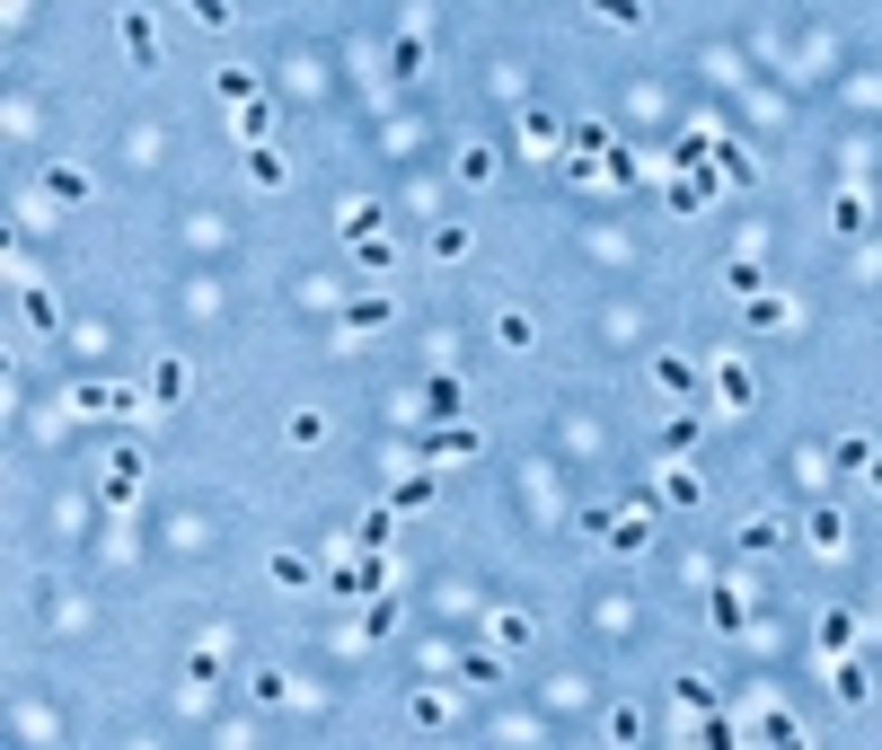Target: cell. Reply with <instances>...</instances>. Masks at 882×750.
I'll list each match as a JSON object with an SVG mask.
<instances>
[{"mask_svg": "<svg viewBox=\"0 0 882 750\" xmlns=\"http://www.w3.org/2000/svg\"><path fill=\"white\" fill-rule=\"evenodd\" d=\"M248 186H265V195H274V186H291V159H283L274 141H248Z\"/></svg>", "mask_w": 882, "mask_h": 750, "instance_id": "5", "label": "cell"}, {"mask_svg": "<svg viewBox=\"0 0 882 750\" xmlns=\"http://www.w3.org/2000/svg\"><path fill=\"white\" fill-rule=\"evenodd\" d=\"M388 574H397V565H388V556H345V547H336V592H379V583H388Z\"/></svg>", "mask_w": 882, "mask_h": 750, "instance_id": "2", "label": "cell"}, {"mask_svg": "<svg viewBox=\"0 0 882 750\" xmlns=\"http://www.w3.org/2000/svg\"><path fill=\"white\" fill-rule=\"evenodd\" d=\"M424 451L433 460H477V433L468 424H442V433H424Z\"/></svg>", "mask_w": 882, "mask_h": 750, "instance_id": "13", "label": "cell"}, {"mask_svg": "<svg viewBox=\"0 0 882 750\" xmlns=\"http://www.w3.org/2000/svg\"><path fill=\"white\" fill-rule=\"evenodd\" d=\"M635 168H644V159H635V150H618V141H610V150H601V177H610V186H627Z\"/></svg>", "mask_w": 882, "mask_h": 750, "instance_id": "31", "label": "cell"}, {"mask_svg": "<svg viewBox=\"0 0 882 750\" xmlns=\"http://www.w3.org/2000/svg\"><path fill=\"white\" fill-rule=\"evenodd\" d=\"M592 18H610V27H644L653 9H644V0H592Z\"/></svg>", "mask_w": 882, "mask_h": 750, "instance_id": "25", "label": "cell"}, {"mask_svg": "<svg viewBox=\"0 0 882 750\" xmlns=\"http://www.w3.org/2000/svg\"><path fill=\"white\" fill-rule=\"evenodd\" d=\"M71 415H107V424H141V397H132V388H107V379H80V388H71Z\"/></svg>", "mask_w": 882, "mask_h": 750, "instance_id": "1", "label": "cell"}, {"mask_svg": "<svg viewBox=\"0 0 882 750\" xmlns=\"http://www.w3.org/2000/svg\"><path fill=\"white\" fill-rule=\"evenodd\" d=\"M388 503H397V512H424V503H433V477H424V468L397 477V495H388Z\"/></svg>", "mask_w": 882, "mask_h": 750, "instance_id": "27", "label": "cell"}, {"mask_svg": "<svg viewBox=\"0 0 882 750\" xmlns=\"http://www.w3.org/2000/svg\"><path fill=\"white\" fill-rule=\"evenodd\" d=\"M44 195H53V204H89V168L53 159V168H44Z\"/></svg>", "mask_w": 882, "mask_h": 750, "instance_id": "9", "label": "cell"}, {"mask_svg": "<svg viewBox=\"0 0 882 750\" xmlns=\"http://www.w3.org/2000/svg\"><path fill=\"white\" fill-rule=\"evenodd\" d=\"M715 626H733V635L751 626V610H742V592H715Z\"/></svg>", "mask_w": 882, "mask_h": 750, "instance_id": "35", "label": "cell"}, {"mask_svg": "<svg viewBox=\"0 0 882 750\" xmlns=\"http://www.w3.org/2000/svg\"><path fill=\"white\" fill-rule=\"evenodd\" d=\"M406 716H415V724H424V733H442V724H450V698H442V689H424V698H415V707H406Z\"/></svg>", "mask_w": 882, "mask_h": 750, "instance_id": "23", "label": "cell"}, {"mask_svg": "<svg viewBox=\"0 0 882 750\" xmlns=\"http://www.w3.org/2000/svg\"><path fill=\"white\" fill-rule=\"evenodd\" d=\"M125 45H132V62H141V71H159V36H150V18H141V9H125Z\"/></svg>", "mask_w": 882, "mask_h": 750, "instance_id": "15", "label": "cell"}, {"mask_svg": "<svg viewBox=\"0 0 882 750\" xmlns=\"http://www.w3.org/2000/svg\"><path fill=\"white\" fill-rule=\"evenodd\" d=\"M459 177H468V186H486V177H495V150H486V141H468V150H459Z\"/></svg>", "mask_w": 882, "mask_h": 750, "instance_id": "28", "label": "cell"}, {"mask_svg": "<svg viewBox=\"0 0 882 750\" xmlns=\"http://www.w3.org/2000/svg\"><path fill=\"white\" fill-rule=\"evenodd\" d=\"M177 9H186V18H195V27H230V18H239V9H230V0H177Z\"/></svg>", "mask_w": 882, "mask_h": 750, "instance_id": "30", "label": "cell"}, {"mask_svg": "<svg viewBox=\"0 0 882 750\" xmlns=\"http://www.w3.org/2000/svg\"><path fill=\"white\" fill-rule=\"evenodd\" d=\"M433 256H442V265H459V256H468V230H459V221H450V230H433Z\"/></svg>", "mask_w": 882, "mask_h": 750, "instance_id": "34", "label": "cell"}, {"mask_svg": "<svg viewBox=\"0 0 882 750\" xmlns=\"http://www.w3.org/2000/svg\"><path fill=\"white\" fill-rule=\"evenodd\" d=\"M706 486H697V468H662L653 477V503H697Z\"/></svg>", "mask_w": 882, "mask_h": 750, "instance_id": "16", "label": "cell"}, {"mask_svg": "<svg viewBox=\"0 0 882 750\" xmlns=\"http://www.w3.org/2000/svg\"><path fill=\"white\" fill-rule=\"evenodd\" d=\"M132 495H141V451L125 442V451L107 460V503H132Z\"/></svg>", "mask_w": 882, "mask_h": 750, "instance_id": "6", "label": "cell"}, {"mask_svg": "<svg viewBox=\"0 0 882 750\" xmlns=\"http://www.w3.org/2000/svg\"><path fill=\"white\" fill-rule=\"evenodd\" d=\"M495 345H504V354H529V345H538V318H529V309H504V318H495Z\"/></svg>", "mask_w": 882, "mask_h": 750, "instance_id": "11", "label": "cell"}, {"mask_svg": "<svg viewBox=\"0 0 882 750\" xmlns=\"http://www.w3.org/2000/svg\"><path fill=\"white\" fill-rule=\"evenodd\" d=\"M839 230H848V239H865V230H874V221H865V195H839Z\"/></svg>", "mask_w": 882, "mask_h": 750, "instance_id": "32", "label": "cell"}, {"mask_svg": "<svg viewBox=\"0 0 882 750\" xmlns=\"http://www.w3.org/2000/svg\"><path fill=\"white\" fill-rule=\"evenodd\" d=\"M221 98H230V107H248V98H256V71H239V62H230V71H221Z\"/></svg>", "mask_w": 882, "mask_h": 750, "instance_id": "33", "label": "cell"}, {"mask_svg": "<svg viewBox=\"0 0 882 750\" xmlns=\"http://www.w3.org/2000/svg\"><path fill=\"white\" fill-rule=\"evenodd\" d=\"M821 671H830V689H839L848 707H865V698H874V680H865V662H856V653H830Z\"/></svg>", "mask_w": 882, "mask_h": 750, "instance_id": "3", "label": "cell"}, {"mask_svg": "<svg viewBox=\"0 0 882 750\" xmlns=\"http://www.w3.org/2000/svg\"><path fill=\"white\" fill-rule=\"evenodd\" d=\"M379 221H388V213H379V204H354V213H345V239H354V248H363V239H379Z\"/></svg>", "mask_w": 882, "mask_h": 750, "instance_id": "26", "label": "cell"}, {"mask_svg": "<svg viewBox=\"0 0 882 750\" xmlns=\"http://www.w3.org/2000/svg\"><path fill=\"white\" fill-rule=\"evenodd\" d=\"M671 698H680V707H688V716H706V707H715V689H706V680H697V671H680V689H671Z\"/></svg>", "mask_w": 882, "mask_h": 750, "instance_id": "29", "label": "cell"}, {"mask_svg": "<svg viewBox=\"0 0 882 750\" xmlns=\"http://www.w3.org/2000/svg\"><path fill=\"white\" fill-rule=\"evenodd\" d=\"M265 574H274V583H283V592H309V583H318V574H309V556H291V547H283V556H274V565H265Z\"/></svg>", "mask_w": 882, "mask_h": 750, "instance_id": "20", "label": "cell"}, {"mask_svg": "<svg viewBox=\"0 0 882 750\" xmlns=\"http://www.w3.org/2000/svg\"><path fill=\"white\" fill-rule=\"evenodd\" d=\"M177 397H186V363H159L150 372V406H177Z\"/></svg>", "mask_w": 882, "mask_h": 750, "instance_id": "21", "label": "cell"}, {"mask_svg": "<svg viewBox=\"0 0 882 750\" xmlns=\"http://www.w3.org/2000/svg\"><path fill=\"white\" fill-rule=\"evenodd\" d=\"M865 477H874V495H882V460H874V468H865Z\"/></svg>", "mask_w": 882, "mask_h": 750, "instance_id": "36", "label": "cell"}, {"mask_svg": "<svg viewBox=\"0 0 882 750\" xmlns=\"http://www.w3.org/2000/svg\"><path fill=\"white\" fill-rule=\"evenodd\" d=\"M776 539H785V521H776V512H751V521H742V547H751V556H767Z\"/></svg>", "mask_w": 882, "mask_h": 750, "instance_id": "19", "label": "cell"}, {"mask_svg": "<svg viewBox=\"0 0 882 750\" xmlns=\"http://www.w3.org/2000/svg\"><path fill=\"white\" fill-rule=\"evenodd\" d=\"M521 150H529V159H556V150H565V125H556V116H521Z\"/></svg>", "mask_w": 882, "mask_h": 750, "instance_id": "8", "label": "cell"}, {"mask_svg": "<svg viewBox=\"0 0 882 750\" xmlns=\"http://www.w3.org/2000/svg\"><path fill=\"white\" fill-rule=\"evenodd\" d=\"M697 372H706V363H680V354H662V363H653V388H662V397H688V388H697Z\"/></svg>", "mask_w": 882, "mask_h": 750, "instance_id": "12", "label": "cell"}, {"mask_svg": "<svg viewBox=\"0 0 882 750\" xmlns=\"http://www.w3.org/2000/svg\"><path fill=\"white\" fill-rule=\"evenodd\" d=\"M283 442H291V451H318V442H327V415H318V406H300V415L283 424Z\"/></svg>", "mask_w": 882, "mask_h": 750, "instance_id": "17", "label": "cell"}, {"mask_svg": "<svg viewBox=\"0 0 882 750\" xmlns=\"http://www.w3.org/2000/svg\"><path fill=\"white\" fill-rule=\"evenodd\" d=\"M812 644H821V662H830V653H856V619H848V610H821Z\"/></svg>", "mask_w": 882, "mask_h": 750, "instance_id": "7", "label": "cell"}, {"mask_svg": "<svg viewBox=\"0 0 882 750\" xmlns=\"http://www.w3.org/2000/svg\"><path fill=\"white\" fill-rule=\"evenodd\" d=\"M345 327H354V336H379V327H388V300H379V292H363V300L345 309Z\"/></svg>", "mask_w": 882, "mask_h": 750, "instance_id": "18", "label": "cell"}, {"mask_svg": "<svg viewBox=\"0 0 882 750\" xmlns=\"http://www.w3.org/2000/svg\"><path fill=\"white\" fill-rule=\"evenodd\" d=\"M230 132H239V141H274V107H265V98L230 107Z\"/></svg>", "mask_w": 882, "mask_h": 750, "instance_id": "14", "label": "cell"}, {"mask_svg": "<svg viewBox=\"0 0 882 750\" xmlns=\"http://www.w3.org/2000/svg\"><path fill=\"white\" fill-rule=\"evenodd\" d=\"M803 539H812L821 556H839V547H848V521H839V503H821V512L803 521Z\"/></svg>", "mask_w": 882, "mask_h": 750, "instance_id": "10", "label": "cell"}, {"mask_svg": "<svg viewBox=\"0 0 882 750\" xmlns=\"http://www.w3.org/2000/svg\"><path fill=\"white\" fill-rule=\"evenodd\" d=\"M486 635H495L504 653H521V644H529V619H521V610H495V626H486Z\"/></svg>", "mask_w": 882, "mask_h": 750, "instance_id": "24", "label": "cell"}, {"mask_svg": "<svg viewBox=\"0 0 882 750\" xmlns=\"http://www.w3.org/2000/svg\"><path fill=\"white\" fill-rule=\"evenodd\" d=\"M742 318H751L759 336H785V327H794V300H776V292H751V300H742Z\"/></svg>", "mask_w": 882, "mask_h": 750, "instance_id": "4", "label": "cell"}, {"mask_svg": "<svg viewBox=\"0 0 882 750\" xmlns=\"http://www.w3.org/2000/svg\"><path fill=\"white\" fill-rule=\"evenodd\" d=\"M715 388H724V406H751L759 388H751V372L742 363H715Z\"/></svg>", "mask_w": 882, "mask_h": 750, "instance_id": "22", "label": "cell"}]
</instances>
